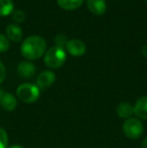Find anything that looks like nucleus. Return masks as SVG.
<instances>
[{
	"label": "nucleus",
	"instance_id": "f257e3e1",
	"mask_svg": "<svg viewBox=\"0 0 147 148\" xmlns=\"http://www.w3.org/2000/svg\"><path fill=\"white\" fill-rule=\"evenodd\" d=\"M46 42L44 38L39 35H30L23 40L20 47L21 55L25 59L34 60L42 57L45 53Z\"/></svg>",
	"mask_w": 147,
	"mask_h": 148
},
{
	"label": "nucleus",
	"instance_id": "412c9836",
	"mask_svg": "<svg viewBox=\"0 0 147 148\" xmlns=\"http://www.w3.org/2000/svg\"><path fill=\"white\" fill-rule=\"evenodd\" d=\"M141 148H147V137L142 141V144H141Z\"/></svg>",
	"mask_w": 147,
	"mask_h": 148
},
{
	"label": "nucleus",
	"instance_id": "423d86ee",
	"mask_svg": "<svg viewBox=\"0 0 147 148\" xmlns=\"http://www.w3.org/2000/svg\"><path fill=\"white\" fill-rule=\"evenodd\" d=\"M67 49L73 57H82L86 53V45L80 39H70L67 43Z\"/></svg>",
	"mask_w": 147,
	"mask_h": 148
},
{
	"label": "nucleus",
	"instance_id": "39448f33",
	"mask_svg": "<svg viewBox=\"0 0 147 148\" xmlns=\"http://www.w3.org/2000/svg\"><path fill=\"white\" fill-rule=\"evenodd\" d=\"M55 82V75L51 71H44L40 73L36 79V86L39 90H45Z\"/></svg>",
	"mask_w": 147,
	"mask_h": 148
},
{
	"label": "nucleus",
	"instance_id": "dca6fc26",
	"mask_svg": "<svg viewBox=\"0 0 147 148\" xmlns=\"http://www.w3.org/2000/svg\"><path fill=\"white\" fill-rule=\"evenodd\" d=\"M9 47H10L9 39L7 38V36L0 33V53H5L6 51H8Z\"/></svg>",
	"mask_w": 147,
	"mask_h": 148
},
{
	"label": "nucleus",
	"instance_id": "2eb2a0df",
	"mask_svg": "<svg viewBox=\"0 0 147 148\" xmlns=\"http://www.w3.org/2000/svg\"><path fill=\"white\" fill-rule=\"evenodd\" d=\"M68 37L66 36L65 34L61 33V34H57L55 38V47H59L61 49H64L65 47H67V43H68Z\"/></svg>",
	"mask_w": 147,
	"mask_h": 148
},
{
	"label": "nucleus",
	"instance_id": "6e6552de",
	"mask_svg": "<svg viewBox=\"0 0 147 148\" xmlns=\"http://www.w3.org/2000/svg\"><path fill=\"white\" fill-rule=\"evenodd\" d=\"M89 10L95 15H103L106 12V0H87Z\"/></svg>",
	"mask_w": 147,
	"mask_h": 148
},
{
	"label": "nucleus",
	"instance_id": "b1692460",
	"mask_svg": "<svg viewBox=\"0 0 147 148\" xmlns=\"http://www.w3.org/2000/svg\"><path fill=\"white\" fill-rule=\"evenodd\" d=\"M145 1H146V2H147V0H145Z\"/></svg>",
	"mask_w": 147,
	"mask_h": 148
},
{
	"label": "nucleus",
	"instance_id": "ddd939ff",
	"mask_svg": "<svg viewBox=\"0 0 147 148\" xmlns=\"http://www.w3.org/2000/svg\"><path fill=\"white\" fill-rule=\"evenodd\" d=\"M61 8L66 10H75L81 7L84 0H57Z\"/></svg>",
	"mask_w": 147,
	"mask_h": 148
},
{
	"label": "nucleus",
	"instance_id": "a211bd4d",
	"mask_svg": "<svg viewBox=\"0 0 147 148\" xmlns=\"http://www.w3.org/2000/svg\"><path fill=\"white\" fill-rule=\"evenodd\" d=\"M8 146V134L3 128L0 127V148H7Z\"/></svg>",
	"mask_w": 147,
	"mask_h": 148
},
{
	"label": "nucleus",
	"instance_id": "f8f14e48",
	"mask_svg": "<svg viewBox=\"0 0 147 148\" xmlns=\"http://www.w3.org/2000/svg\"><path fill=\"white\" fill-rule=\"evenodd\" d=\"M116 113L119 116L120 118L123 119H129L132 117V115L134 114V108L131 104L126 103V102H123V103H120L119 105L116 108Z\"/></svg>",
	"mask_w": 147,
	"mask_h": 148
},
{
	"label": "nucleus",
	"instance_id": "f03ea898",
	"mask_svg": "<svg viewBox=\"0 0 147 148\" xmlns=\"http://www.w3.org/2000/svg\"><path fill=\"white\" fill-rule=\"evenodd\" d=\"M44 64L49 69H59L67 60V55L64 49L59 47H53L45 53Z\"/></svg>",
	"mask_w": 147,
	"mask_h": 148
},
{
	"label": "nucleus",
	"instance_id": "6ab92c4d",
	"mask_svg": "<svg viewBox=\"0 0 147 148\" xmlns=\"http://www.w3.org/2000/svg\"><path fill=\"white\" fill-rule=\"evenodd\" d=\"M5 77H6V70H5V66H4L3 62L0 60V84L5 80Z\"/></svg>",
	"mask_w": 147,
	"mask_h": 148
},
{
	"label": "nucleus",
	"instance_id": "5701e85b",
	"mask_svg": "<svg viewBox=\"0 0 147 148\" xmlns=\"http://www.w3.org/2000/svg\"><path fill=\"white\" fill-rule=\"evenodd\" d=\"M3 94H4L3 90L0 89V103H1V99H2V96H3Z\"/></svg>",
	"mask_w": 147,
	"mask_h": 148
},
{
	"label": "nucleus",
	"instance_id": "20e7f679",
	"mask_svg": "<svg viewBox=\"0 0 147 148\" xmlns=\"http://www.w3.org/2000/svg\"><path fill=\"white\" fill-rule=\"evenodd\" d=\"M143 125H142L141 121L137 118H129L124 122L123 124V132L125 136L132 140H136V139L140 138L142 134H143Z\"/></svg>",
	"mask_w": 147,
	"mask_h": 148
},
{
	"label": "nucleus",
	"instance_id": "0eeeda50",
	"mask_svg": "<svg viewBox=\"0 0 147 148\" xmlns=\"http://www.w3.org/2000/svg\"><path fill=\"white\" fill-rule=\"evenodd\" d=\"M36 66L29 62H21L18 64L17 74L19 75L20 78L30 79L36 75Z\"/></svg>",
	"mask_w": 147,
	"mask_h": 148
},
{
	"label": "nucleus",
	"instance_id": "9d476101",
	"mask_svg": "<svg viewBox=\"0 0 147 148\" xmlns=\"http://www.w3.org/2000/svg\"><path fill=\"white\" fill-rule=\"evenodd\" d=\"M6 35L7 38L10 40L14 41V42H19L22 39V30L17 24H8L6 26Z\"/></svg>",
	"mask_w": 147,
	"mask_h": 148
},
{
	"label": "nucleus",
	"instance_id": "4be33fe9",
	"mask_svg": "<svg viewBox=\"0 0 147 148\" xmlns=\"http://www.w3.org/2000/svg\"><path fill=\"white\" fill-rule=\"evenodd\" d=\"M9 148H24V147H23V146H21V145L15 144V145H12V146H10Z\"/></svg>",
	"mask_w": 147,
	"mask_h": 148
},
{
	"label": "nucleus",
	"instance_id": "f3484780",
	"mask_svg": "<svg viewBox=\"0 0 147 148\" xmlns=\"http://www.w3.org/2000/svg\"><path fill=\"white\" fill-rule=\"evenodd\" d=\"M12 19L17 23H22L25 20V13L22 10H15L12 12Z\"/></svg>",
	"mask_w": 147,
	"mask_h": 148
},
{
	"label": "nucleus",
	"instance_id": "aec40b11",
	"mask_svg": "<svg viewBox=\"0 0 147 148\" xmlns=\"http://www.w3.org/2000/svg\"><path fill=\"white\" fill-rule=\"evenodd\" d=\"M141 53L143 55V57L145 58V59H147V45H144V47H142L141 49Z\"/></svg>",
	"mask_w": 147,
	"mask_h": 148
},
{
	"label": "nucleus",
	"instance_id": "7ed1b4c3",
	"mask_svg": "<svg viewBox=\"0 0 147 148\" xmlns=\"http://www.w3.org/2000/svg\"><path fill=\"white\" fill-rule=\"evenodd\" d=\"M16 96L23 103H34L38 100L40 96V90L37 88V86L32 84H21L16 90Z\"/></svg>",
	"mask_w": 147,
	"mask_h": 148
},
{
	"label": "nucleus",
	"instance_id": "9b49d317",
	"mask_svg": "<svg viewBox=\"0 0 147 148\" xmlns=\"http://www.w3.org/2000/svg\"><path fill=\"white\" fill-rule=\"evenodd\" d=\"M0 105L5 111H13L17 106V100L11 93H4Z\"/></svg>",
	"mask_w": 147,
	"mask_h": 148
},
{
	"label": "nucleus",
	"instance_id": "1a4fd4ad",
	"mask_svg": "<svg viewBox=\"0 0 147 148\" xmlns=\"http://www.w3.org/2000/svg\"><path fill=\"white\" fill-rule=\"evenodd\" d=\"M133 108H134V114L138 118L147 120V96H143V97L139 98L136 101Z\"/></svg>",
	"mask_w": 147,
	"mask_h": 148
},
{
	"label": "nucleus",
	"instance_id": "4468645a",
	"mask_svg": "<svg viewBox=\"0 0 147 148\" xmlns=\"http://www.w3.org/2000/svg\"><path fill=\"white\" fill-rule=\"evenodd\" d=\"M14 11V4L12 0H0V16H8Z\"/></svg>",
	"mask_w": 147,
	"mask_h": 148
}]
</instances>
